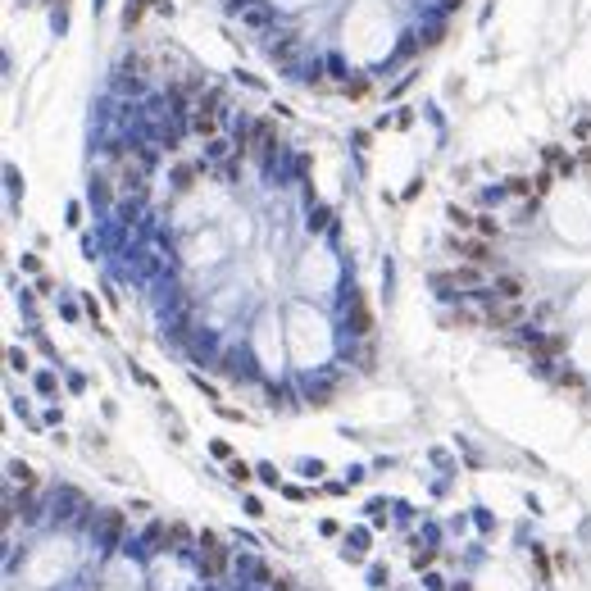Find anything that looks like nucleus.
Segmentation results:
<instances>
[{
  "instance_id": "2",
  "label": "nucleus",
  "mask_w": 591,
  "mask_h": 591,
  "mask_svg": "<svg viewBox=\"0 0 591 591\" xmlns=\"http://www.w3.org/2000/svg\"><path fill=\"white\" fill-rule=\"evenodd\" d=\"M460 255L469 264H492V251H487V241H469V246H460Z\"/></svg>"
},
{
  "instance_id": "4",
  "label": "nucleus",
  "mask_w": 591,
  "mask_h": 591,
  "mask_svg": "<svg viewBox=\"0 0 591 591\" xmlns=\"http://www.w3.org/2000/svg\"><path fill=\"white\" fill-rule=\"evenodd\" d=\"M191 123H196V132H200V137H214V128H219V123H214V110H200Z\"/></svg>"
},
{
  "instance_id": "5",
  "label": "nucleus",
  "mask_w": 591,
  "mask_h": 591,
  "mask_svg": "<svg viewBox=\"0 0 591 591\" xmlns=\"http://www.w3.org/2000/svg\"><path fill=\"white\" fill-rule=\"evenodd\" d=\"M514 318H519V309L510 305V309H492V318H487V323H492V328H510Z\"/></svg>"
},
{
  "instance_id": "8",
  "label": "nucleus",
  "mask_w": 591,
  "mask_h": 591,
  "mask_svg": "<svg viewBox=\"0 0 591 591\" xmlns=\"http://www.w3.org/2000/svg\"><path fill=\"white\" fill-rule=\"evenodd\" d=\"M510 191H514V196H527V177H510Z\"/></svg>"
},
{
  "instance_id": "1",
  "label": "nucleus",
  "mask_w": 591,
  "mask_h": 591,
  "mask_svg": "<svg viewBox=\"0 0 591 591\" xmlns=\"http://www.w3.org/2000/svg\"><path fill=\"white\" fill-rule=\"evenodd\" d=\"M200 546H205V573L209 578H223V569H228V555H223V546H219V536H200Z\"/></svg>"
},
{
  "instance_id": "6",
  "label": "nucleus",
  "mask_w": 591,
  "mask_h": 591,
  "mask_svg": "<svg viewBox=\"0 0 591 591\" xmlns=\"http://www.w3.org/2000/svg\"><path fill=\"white\" fill-rule=\"evenodd\" d=\"M119 532H123V514H110V519H105V541L114 546V541H119Z\"/></svg>"
},
{
  "instance_id": "7",
  "label": "nucleus",
  "mask_w": 591,
  "mask_h": 591,
  "mask_svg": "<svg viewBox=\"0 0 591 591\" xmlns=\"http://www.w3.org/2000/svg\"><path fill=\"white\" fill-rule=\"evenodd\" d=\"M446 219L455 223V228H469V223H473V214H464L460 205H450V214H446Z\"/></svg>"
},
{
  "instance_id": "3",
  "label": "nucleus",
  "mask_w": 591,
  "mask_h": 591,
  "mask_svg": "<svg viewBox=\"0 0 591 591\" xmlns=\"http://www.w3.org/2000/svg\"><path fill=\"white\" fill-rule=\"evenodd\" d=\"M496 296H501V300H519V296H523V278H501V282H496Z\"/></svg>"
}]
</instances>
